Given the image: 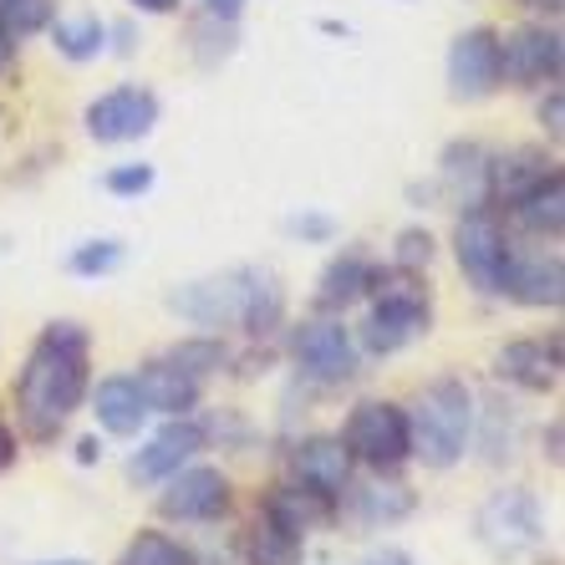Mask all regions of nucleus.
<instances>
[{"instance_id":"obj_26","label":"nucleus","mask_w":565,"mask_h":565,"mask_svg":"<svg viewBox=\"0 0 565 565\" xmlns=\"http://www.w3.org/2000/svg\"><path fill=\"white\" fill-rule=\"evenodd\" d=\"M163 362H173V367H184L189 377H204V372H214L224 362V342H214V337H194V342H179Z\"/></svg>"},{"instance_id":"obj_28","label":"nucleus","mask_w":565,"mask_h":565,"mask_svg":"<svg viewBox=\"0 0 565 565\" xmlns=\"http://www.w3.org/2000/svg\"><path fill=\"white\" fill-rule=\"evenodd\" d=\"M72 276H107V270H118L122 265V245L118 239H93V245H82L72 250Z\"/></svg>"},{"instance_id":"obj_18","label":"nucleus","mask_w":565,"mask_h":565,"mask_svg":"<svg viewBox=\"0 0 565 565\" xmlns=\"http://www.w3.org/2000/svg\"><path fill=\"white\" fill-rule=\"evenodd\" d=\"M504 296L525 306H561L565 296V270L561 260H545V255H530V260H514L510 265V280H504Z\"/></svg>"},{"instance_id":"obj_9","label":"nucleus","mask_w":565,"mask_h":565,"mask_svg":"<svg viewBox=\"0 0 565 565\" xmlns=\"http://www.w3.org/2000/svg\"><path fill=\"white\" fill-rule=\"evenodd\" d=\"M290 352L301 362V372L311 382H347L356 372V342L342 321H301L290 337Z\"/></svg>"},{"instance_id":"obj_13","label":"nucleus","mask_w":565,"mask_h":565,"mask_svg":"<svg viewBox=\"0 0 565 565\" xmlns=\"http://www.w3.org/2000/svg\"><path fill=\"white\" fill-rule=\"evenodd\" d=\"M199 448H204V428H199L194 418H173L163 434H153V444L138 448V459H132V479H143V484H163V479H173V473L194 459Z\"/></svg>"},{"instance_id":"obj_5","label":"nucleus","mask_w":565,"mask_h":565,"mask_svg":"<svg viewBox=\"0 0 565 565\" xmlns=\"http://www.w3.org/2000/svg\"><path fill=\"white\" fill-rule=\"evenodd\" d=\"M454 250H459L463 276H469V286L479 290V296H504V280H510L514 250H510V239H504V224L494 220L484 204H473V210L459 220Z\"/></svg>"},{"instance_id":"obj_34","label":"nucleus","mask_w":565,"mask_h":565,"mask_svg":"<svg viewBox=\"0 0 565 565\" xmlns=\"http://www.w3.org/2000/svg\"><path fill=\"white\" fill-rule=\"evenodd\" d=\"M11 459H15V438H11V428L0 423V469H11Z\"/></svg>"},{"instance_id":"obj_7","label":"nucleus","mask_w":565,"mask_h":565,"mask_svg":"<svg viewBox=\"0 0 565 565\" xmlns=\"http://www.w3.org/2000/svg\"><path fill=\"white\" fill-rule=\"evenodd\" d=\"M473 530H479V540H484L494 555L530 551V545L540 540V530H545V520H540V500L530 494V489H500V494H489V500L479 504Z\"/></svg>"},{"instance_id":"obj_14","label":"nucleus","mask_w":565,"mask_h":565,"mask_svg":"<svg viewBox=\"0 0 565 565\" xmlns=\"http://www.w3.org/2000/svg\"><path fill=\"white\" fill-rule=\"evenodd\" d=\"M290 463H296V473H301V484L321 489V494H342L347 484H352V454H347L342 438H306V444H296V454H290Z\"/></svg>"},{"instance_id":"obj_19","label":"nucleus","mask_w":565,"mask_h":565,"mask_svg":"<svg viewBox=\"0 0 565 565\" xmlns=\"http://www.w3.org/2000/svg\"><path fill=\"white\" fill-rule=\"evenodd\" d=\"M265 514H270L276 525H286L290 535L306 540V530H316V525H327L331 520V494H321V489H311V484H286V489L270 494Z\"/></svg>"},{"instance_id":"obj_11","label":"nucleus","mask_w":565,"mask_h":565,"mask_svg":"<svg viewBox=\"0 0 565 565\" xmlns=\"http://www.w3.org/2000/svg\"><path fill=\"white\" fill-rule=\"evenodd\" d=\"M500 77L514 87H535V82L561 77V36L545 26H520L500 36Z\"/></svg>"},{"instance_id":"obj_22","label":"nucleus","mask_w":565,"mask_h":565,"mask_svg":"<svg viewBox=\"0 0 565 565\" xmlns=\"http://www.w3.org/2000/svg\"><path fill=\"white\" fill-rule=\"evenodd\" d=\"M520 224L525 230H535V235H561V224H565V184H561V173H545L535 189H530L520 204Z\"/></svg>"},{"instance_id":"obj_25","label":"nucleus","mask_w":565,"mask_h":565,"mask_svg":"<svg viewBox=\"0 0 565 565\" xmlns=\"http://www.w3.org/2000/svg\"><path fill=\"white\" fill-rule=\"evenodd\" d=\"M118 565H194V555L173 535H163V530H143V535L128 540V551H122Z\"/></svg>"},{"instance_id":"obj_41","label":"nucleus","mask_w":565,"mask_h":565,"mask_svg":"<svg viewBox=\"0 0 565 565\" xmlns=\"http://www.w3.org/2000/svg\"><path fill=\"white\" fill-rule=\"evenodd\" d=\"M46 565H87V561H46Z\"/></svg>"},{"instance_id":"obj_1","label":"nucleus","mask_w":565,"mask_h":565,"mask_svg":"<svg viewBox=\"0 0 565 565\" xmlns=\"http://www.w3.org/2000/svg\"><path fill=\"white\" fill-rule=\"evenodd\" d=\"M82 397H87V331L77 321H52L15 377L21 428L36 444H52L66 418L82 408Z\"/></svg>"},{"instance_id":"obj_29","label":"nucleus","mask_w":565,"mask_h":565,"mask_svg":"<svg viewBox=\"0 0 565 565\" xmlns=\"http://www.w3.org/2000/svg\"><path fill=\"white\" fill-rule=\"evenodd\" d=\"M52 21V0H0V26L21 36V31H41Z\"/></svg>"},{"instance_id":"obj_2","label":"nucleus","mask_w":565,"mask_h":565,"mask_svg":"<svg viewBox=\"0 0 565 565\" xmlns=\"http://www.w3.org/2000/svg\"><path fill=\"white\" fill-rule=\"evenodd\" d=\"M169 306L179 316H189L194 327H245V331H270L280 321V286L250 265L239 270H224V276H210V280H194V286L173 290Z\"/></svg>"},{"instance_id":"obj_31","label":"nucleus","mask_w":565,"mask_h":565,"mask_svg":"<svg viewBox=\"0 0 565 565\" xmlns=\"http://www.w3.org/2000/svg\"><path fill=\"white\" fill-rule=\"evenodd\" d=\"M434 260V235L428 230H403L397 235V270H418Z\"/></svg>"},{"instance_id":"obj_36","label":"nucleus","mask_w":565,"mask_h":565,"mask_svg":"<svg viewBox=\"0 0 565 565\" xmlns=\"http://www.w3.org/2000/svg\"><path fill=\"white\" fill-rule=\"evenodd\" d=\"M296 230H301V235H331V220H296Z\"/></svg>"},{"instance_id":"obj_10","label":"nucleus","mask_w":565,"mask_h":565,"mask_svg":"<svg viewBox=\"0 0 565 565\" xmlns=\"http://www.w3.org/2000/svg\"><path fill=\"white\" fill-rule=\"evenodd\" d=\"M158 122V97L148 87H113L107 97H97L87 107V132L97 143H132L148 138Z\"/></svg>"},{"instance_id":"obj_23","label":"nucleus","mask_w":565,"mask_h":565,"mask_svg":"<svg viewBox=\"0 0 565 565\" xmlns=\"http://www.w3.org/2000/svg\"><path fill=\"white\" fill-rule=\"evenodd\" d=\"M245 555H250V565H301L306 540L290 535L286 525H276V520L265 514L260 525L250 530V540H245Z\"/></svg>"},{"instance_id":"obj_17","label":"nucleus","mask_w":565,"mask_h":565,"mask_svg":"<svg viewBox=\"0 0 565 565\" xmlns=\"http://www.w3.org/2000/svg\"><path fill=\"white\" fill-rule=\"evenodd\" d=\"M93 408H97V423H103L113 438H132L148 423V403L132 377H103L97 382Z\"/></svg>"},{"instance_id":"obj_24","label":"nucleus","mask_w":565,"mask_h":565,"mask_svg":"<svg viewBox=\"0 0 565 565\" xmlns=\"http://www.w3.org/2000/svg\"><path fill=\"white\" fill-rule=\"evenodd\" d=\"M52 41H56V52L72 56V62H93L107 46V26L97 15H66V21L52 26Z\"/></svg>"},{"instance_id":"obj_6","label":"nucleus","mask_w":565,"mask_h":565,"mask_svg":"<svg viewBox=\"0 0 565 565\" xmlns=\"http://www.w3.org/2000/svg\"><path fill=\"white\" fill-rule=\"evenodd\" d=\"M347 454L372 469H397L408 459V413L397 403H356L347 418Z\"/></svg>"},{"instance_id":"obj_20","label":"nucleus","mask_w":565,"mask_h":565,"mask_svg":"<svg viewBox=\"0 0 565 565\" xmlns=\"http://www.w3.org/2000/svg\"><path fill=\"white\" fill-rule=\"evenodd\" d=\"M545 173H555V169H545V153L520 148V153L500 158V163H489V189H494L504 204H520V199H525L530 189L545 179Z\"/></svg>"},{"instance_id":"obj_33","label":"nucleus","mask_w":565,"mask_h":565,"mask_svg":"<svg viewBox=\"0 0 565 565\" xmlns=\"http://www.w3.org/2000/svg\"><path fill=\"white\" fill-rule=\"evenodd\" d=\"M540 118L551 122V132H555V138H561V93H551V103L540 107Z\"/></svg>"},{"instance_id":"obj_16","label":"nucleus","mask_w":565,"mask_h":565,"mask_svg":"<svg viewBox=\"0 0 565 565\" xmlns=\"http://www.w3.org/2000/svg\"><path fill=\"white\" fill-rule=\"evenodd\" d=\"M132 382H138L148 413H173V418H184V413L199 403V377H189V372L173 367V362H148Z\"/></svg>"},{"instance_id":"obj_32","label":"nucleus","mask_w":565,"mask_h":565,"mask_svg":"<svg viewBox=\"0 0 565 565\" xmlns=\"http://www.w3.org/2000/svg\"><path fill=\"white\" fill-rule=\"evenodd\" d=\"M239 6H245V0H210V15L214 21H235Z\"/></svg>"},{"instance_id":"obj_35","label":"nucleus","mask_w":565,"mask_h":565,"mask_svg":"<svg viewBox=\"0 0 565 565\" xmlns=\"http://www.w3.org/2000/svg\"><path fill=\"white\" fill-rule=\"evenodd\" d=\"M132 6H138V11H148V15H169L179 0H132Z\"/></svg>"},{"instance_id":"obj_8","label":"nucleus","mask_w":565,"mask_h":565,"mask_svg":"<svg viewBox=\"0 0 565 565\" xmlns=\"http://www.w3.org/2000/svg\"><path fill=\"white\" fill-rule=\"evenodd\" d=\"M500 36L489 26L463 31L448 46V93L459 103H484L489 93H500Z\"/></svg>"},{"instance_id":"obj_37","label":"nucleus","mask_w":565,"mask_h":565,"mask_svg":"<svg viewBox=\"0 0 565 565\" xmlns=\"http://www.w3.org/2000/svg\"><path fill=\"white\" fill-rule=\"evenodd\" d=\"M11 56H15V36L6 26H0V72H6V66H11Z\"/></svg>"},{"instance_id":"obj_40","label":"nucleus","mask_w":565,"mask_h":565,"mask_svg":"<svg viewBox=\"0 0 565 565\" xmlns=\"http://www.w3.org/2000/svg\"><path fill=\"white\" fill-rule=\"evenodd\" d=\"M525 6H535V11H561L565 0H525Z\"/></svg>"},{"instance_id":"obj_39","label":"nucleus","mask_w":565,"mask_h":565,"mask_svg":"<svg viewBox=\"0 0 565 565\" xmlns=\"http://www.w3.org/2000/svg\"><path fill=\"white\" fill-rule=\"evenodd\" d=\"M77 459H82V463L97 459V438H82V444H77Z\"/></svg>"},{"instance_id":"obj_4","label":"nucleus","mask_w":565,"mask_h":565,"mask_svg":"<svg viewBox=\"0 0 565 565\" xmlns=\"http://www.w3.org/2000/svg\"><path fill=\"white\" fill-rule=\"evenodd\" d=\"M377 290V306L367 316V352H403L408 342H418L423 331H428V290H418L413 270H387L377 276L372 270V286Z\"/></svg>"},{"instance_id":"obj_12","label":"nucleus","mask_w":565,"mask_h":565,"mask_svg":"<svg viewBox=\"0 0 565 565\" xmlns=\"http://www.w3.org/2000/svg\"><path fill=\"white\" fill-rule=\"evenodd\" d=\"M163 484L169 489H163L158 510L169 520H220L230 510V479L220 469H179Z\"/></svg>"},{"instance_id":"obj_3","label":"nucleus","mask_w":565,"mask_h":565,"mask_svg":"<svg viewBox=\"0 0 565 565\" xmlns=\"http://www.w3.org/2000/svg\"><path fill=\"white\" fill-rule=\"evenodd\" d=\"M473 397L463 382L444 377L418 393V408L408 413V454H418L428 469H454L469 448Z\"/></svg>"},{"instance_id":"obj_15","label":"nucleus","mask_w":565,"mask_h":565,"mask_svg":"<svg viewBox=\"0 0 565 565\" xmlns=\"http://www.w3.org/2000/svg\"><path fill=\"white\" fill-rule=\"evenodd\" d=\"M500 377L525 393H551L561 382V342H510L500 352Z\"/></svg>"},{"instance_id":"obj_38","label":"nucleus","mask_w":565,"mask_h":565,"mask_svg":"<svg viewBox=\"0 0 565 565\" xmlns=\"http://www.w3.org/2000/svg\"><path fill=\"white\" fill-rule=\"evenodd\" d=\"M362 565H413L403 551H382V555H372V561H362Z\"/></svg>"},{"instance_id":"obj_30","label":"nucleus","mask_w":565,"mask_h":565,"mask_svg":"<svg viewBox=\"0 0 565 565\" xmlns=\"http://www.w3.org/2000/svg\"><path fill=\"white\" fill-rule=\"evenodd\" d=\"M103 184H107V194L138 199V194H148V189H153V169H148V163H122V169L107 173Z\"/></svg>"},{"instance_id":"obj_21","label":"nucleus","mask_w":565,"mask_h":565,"mask_svg":"<svg viewBox=\"0 0 565 565\" xmlns=\"http://www.w3.org/2000/svg\"><path fill=\"white\" fill-rule=\"evenodd\" d=\"M367 286H372V265L362 260V255H342V260L327 265L321 290H316V306H321V311H347Z\"/></svg>"},{"instance_id":"obj_27","label":"nucleus","mask_w":565,"mask_h":565,"mask_svg":"<svg viewBox=\"0 0 565 565\" xmlns=\"http://www.w3.org/2000/svg\"><path fill=\"white\" fill-rule=\"evenodd\" d=\"M413 510V494L397 484H377V489H362V520H372V525H387V520H403V514Z\"/></svg>"}]
</instances>
